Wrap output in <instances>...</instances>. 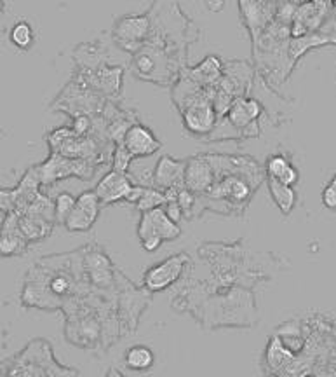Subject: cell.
<instances>
[{
	"label": "cell",
	"mask_w": 336,
	"mask_h": 377,
	"mask_svg": "<svg viewBox=\"0 0 336 377\" xmlns=\"http://www.w3.org/2000/svg\"><path fill=\"white\" fill-rule=\"evenodd\" d=\"M188 262V257L185 253L180 255H173L169 259L162 260V262L156 264L153 267H150L145 272L143 278V287L148 292H162L166 288H169L171 285H175L180 276L183 275L185 264Z\"/></svg>",
	"instance_id": "obj_1"
},
{
	"label": "cell",
	"mask_w": 336,
	"mask_h": 377,
	"mask_svg": "<svg viewBox=\"0 0 336 377\" xmlns=\"http://www.w3.org/2000/svg\"><path fill=\"white\" fill-rule=\"evenodd\" d=\"M181 227L178 225V222L169 218V215L166 213V210L162 206L152 208L148 211H143L140 227H138V236L140 240L148 236H157L162 241H173L176 238L181 236Z\"/></svg>",
	"instance_id": "obj_2"
},
{
	"label": "cell",
	"mask_w": 336,
	"mask_h": 377,
	"mask_svg": "<svg viewBox=\"0 0 336 377\" xmlns=\"http://www.w3.org/2000/svg\"><path fill=\"white\" fill-rule=\"evenodd\" d=\"M99 210H102V203H99L96 192H84L82 196H79L75 199V205H73L72 213L68 215L65 225H67L68 230H73V233H86L98 221Z\"/></svg>",
	"instance_id": "obj_3"
},
{
	"label": "cell",
	"mask_w": 336,
	"mask_h": 377,
	"mask_svg": "<svg viewBox=\"0 0 336 377\" xmlns=\"http://www.w3.org/2000/svg\"><path fill=\"white\" fill-rule=\"evenodd\" d=\"M148 32L150 21L146 16H124L115 23L114 37L119 46L134 53L141 48Z\"/></svg>",
	"instance_id": "obj_4"
},
{
	"label": "cell",
	"mask_w": 336,
	"mask_h": 377,
	"mask_svg": "<svg viewBox=\"0 0 336 377\" xmlns=\"http://www.w3.org/2000/svg\"><path fill=\"white\" fill-rule=\"evenodd\" d=\"M185 128L194 134H207L216 124V110L211 100L206 95L194 100L187 109L183 110Z\"/></svg>",
	"instance_id": "obj_5"
},
{
	"label": "cell",
	"mask_w": 336,
	"mask_h": 377,
	"mask_svg": "<svg viewBox=\"0 0 336 377\" xmlns=\"http://www.w3.org/2000/svg\"><path fill=\"white\" fill-rule=\"evenodd\" d=\"M133 180L121 171H110L107 173L94 188L96 196H98L102 205H112V203H119L122 199H127V196L133 191Z\"/></svg>",
	"instance_id": "obj_6"
},
{
	"label": "cell",
	"mask_w": 336,
	"mask_h": 377,
	"mask_svg": "<svg viewBox=\"0 0 336 377\" xmlns=\"http://www.w3.org/2000/svg\"><path fill=\"white\" fill-rule=\"evenodd\" d=\"M122 145L133 157H148L162 147L156 134L143 124H134L127 128L124 137H122Z\"/></svg>",
	"instance_id": "obj_7"
},
{
	"label": "cell",
	"mask_w": 336,
	"mask_h": 377,
	"mask_svg": "<svg viewBox=\"0 0 336 377\" xmlns=\"http://www.w3.org/2000/svg\"><path fill=\"white\" fill-rule=\"evenodd\" d=\"M215 180V171H212L210 161L206 156L192 157L185 168V187L190 188L192 192H207Z\"/></svg>",
	"instance_id": "obj_8"
},
{
	"label": "cell",
	"mask_w": 336,
	"mask_h": 377,
	"mask_svg": "<svg viewBox=\"0 0 336 377\" xmlns=\"http://www.w3.org/2000/svg\"><path fill=\"white\" fill-rule=\"evenodd\" d=\"M185 168L187 163L183 161H176L168 156L161 157L153 171V187L162 191L169 187H185Z\"/></svg>",
	"instance_id": "obj_9"
},
{
	"label": "cell",
	"mask_w": 336,
	"mask_h": 377,
	"mask_svg": "<svg viewBox=\"0 0 336 377\" xmlns=\"http://www.w3.org/2000/svg\"><path fill=\"white\" fill-rule=\"evenodd\" d=\"M239 6H241L242 18H244L246 25L249 26L251 33L254 38H258L264 26L269 23L270 14H272L270 0H239Z\"/></svg>",
	"instance_id": "obj_10"
},
{
	"label": "cell",
	"mask_w": 336,
	"mask_h": 377,
	"mask_svg": "<svg viewBox=\"0 0 336 377\" xmlns=\"http://www.w3.org/2000/svg\"><path fill=\"white\" fill-rule=\"evenodd\" d=\"M84 168H87L86 161L79 159H70V157L58 156L53 157L49 163H45L44 166L38 168V171L42 173L40 180L42 182H53V180L61 179V176L67 175H80L84 176Z\"/></svg>",
	"instance_id": "obj_11"
},
{
	"label": "cell",
	"mask_w": 336,
	"mask_h": 377,
	"mask_svg": "<svg viewBox=\"0 0 336 377\" xmlns=\"http://www.w3.org/2000/svg\"><path fill=\"white\" fill-rule=\"evenodd\" d=\"M261 114V105L258 100H235L229 109V121L232 126L242 129L249 124V122L256 121Z\"/></svg>",
	"instance_id": "obj_12"
},
{
	"label": "cell",
	"mask_w": 336,
	"mask_h": 377,
	"mask_svg": "<svg viewBox=\"0 0 336 377\" xmlns=\"http://www.w3.org/2000/svg\"><path fill=\"white\" fill-rule=\"evenodd\" d=\"M25 240L19 225L13 224V218L7 221L4 225L2 234H0V253L4 255H13V253H21L25 250Z\"/></svg>",
	"instance_id": "obj_13"
},
{
	"label": "cell",
	"mask_w": 336,
	"mask_h": 377,
	"mask_svg": "<svg viewBox=\"0 0 336 377\" xmlns=\"http://www.w3.org/2000/svg\"><path fill=\"white\" fill-rule=\"evenodd\" d=\"M266 182H269V191H270V196H272L273 203L279 206V210L283 211L284 215L291 213V210L296 205L295 188H293L291 186H286V184L279 182V180L270 179V176L266 179Z\"/></svg>",
	"instance_id": "obj_14"
},
{
	"label": "cell",
	"mask_w": 336,
	"mask_h": 377,
	"mask_svg": "<svg viewBox=\"0 0 336 377\" xmlns=\"http://www.w3.org/2000/svg\"><path fill=\"white\" fill-rule=\"evenodd\" d=\"M124 360H126V365L131 368V371L145 372L153 367V363H156V355H153V351L148 348V346L138 344V346H133V348L127 349Z\"/></svg>",
	"instance_id": "obj_15"
},
{
	"label": "cell",
	"mask_w": 336,
	"mask_h": 377,
	"mask_svg": "<svg viewBox=\"0 0 336 377\" xmlns=\"http://www.w3.org/2000/svg\"><path fill=\"white\" fill-rule=\"evenodd\" d=\"M19 229H21L23 236L28 241L42 240V238H45L51 233V224L44 217L30 213L19 221Z\"/></svg>",
	"instance_id": "obj_16"
},
{
	"label": "cell",
	"mask_w": 336,
	"mask_h": 377,
	"mask_svg": "<svg viewBox=\"0 0 336 377\" xmlns=\"http://www.w3.org/2000/svg\"><path fill=\"white\" fill-rule=\"evenodd\" d=\"M87 271L91 272L92 282L107 287L112 282V267L105 255L102 253H92L87 257Z\"/></svg>",
	"instance_id": "obj_17"
},
{
	"label": "cell",
	"mask_w": 336,
	"mask_h": 377,
	"mask_svg": "<svg viewBox=\"0 0 336 377\" xmlns=\"http://www.w3.org/2000/svg\"><path fill=\"white\" fill-rule=\"evenodd\" d=\"M9 41L13 42L14 48L26 51L36 42V30H33V26L26 19H19V21L14 23L13 28H11Z\"/></svg>",
	"instance_id": "obj_18"
},
{
	"label": "cell",
	"mask_w": 336,
	"mask_h": 377,
	"mask_svg": "<svg viewBox=\"0 0 336 377\" xmlns=\"http://www.w3.org/2000/svg\"><path fill=\"white\" fill-rule=\"evenodd\" d=\"M220 72H222V61L216 56H207L199 67L190 72V77L197 84H212L220 77Z\"/></svg>",
	"instance_id": "obj_19"
},
{
	"label": "cell",
	"mask_w": 336,
	"mask_h": 377,
	"mask_svg": "<svg viewBox=\"0 0 336 377\" xmlns=\"http://www.w3.org/2000/svg\"><path fill=\"white\" fill-rule=\"evenodd\" d=\"M166 203H168V199H166L164 192L157 191L156 187H145L143 188L141 198L136 201V206H138V210L143 213V211H148V210H152V208L162 206V205H166Z\"/></svg>",
	"instance_id": "obj_20"
},
{
	"label": "cell",
	"mask_w": 336,
	"mask_h": 377,
	"mask_svg": "<svg viewBox=\"0 0 336 377\" xmlns=\"http://www.w3.org/2000/svg\"><path fill=\"white\" fill-rule=\"evenodd\" d=\"M75 205V199L70 194H60L56 199V205H54V221L58 224H63L67 222L68 215L72 213V208Z\"/></svg>",
	"instance_id": "obj_21"
},
{
	"label": "cell",
	"mask_w": 336,
	"mask_h": 377,
	"mask_svg": "<svg viewBox=\"0 0 336 377\" xmlns=\"http://www.w3.org/2000/svg\"><path fill=\"white\" fill-rule=\"evenodd\" d=\"M289 359H291V353L286 351L283 344H281V341L277 339V337H273L269 346V363L272 365V367H281V365H284L286 360Z\"/></svg>",
	"instance_id": "obj_22"
},
{
	"label": "cell",
	"mask_w": 336,
	"mask_h": 377,
	"mask_svg": "<svg viewBox=\"0 0 336 377\" xmlns=\"http://www.w3.org/2000/svg\"><path fill=\"white\" fill-rule=\"evenodd\" d=\"M289 164L291 163H289L284 156L277 154V156H272L266 161V173H269L270 179H279Z\"/></svg>",
	"instance_id": "obj_23"
},
{
	"label": "cell",
	"mask_w": 336,
	"mask_h": 377,
	"mask_svg": "<svg viewBox=\"0 0 336 377\" xmlns=\"http://www.w3.org/2000/svg\"><path fill=\"white\" fill-rule=\"evenodd\" d=\"M134 157L131 156L129 151L124 147V145H119L117 151L114 154V170L115 171H121V173H127L129 171V166H131V161H133Z\"/></svg>",
	"instance_id": "obj_24"
},
{
	"label": "cell",
	"mask_w": 336,
	"mask_h": 377,
	"mask_svg": "<svg viewBox=\"0 0 336 377\" xmlns=\"http://www.w3.org/2000/svg\"><path fill=\"white\" fill-rule=\"evenodd\" d=\"M49 288H51V294L54 295H65L72 288V283L70 280L65 278V276H56V278L51 280Z\"/></svg>",
	"instance_id": "obj_25"
},
{
	"label": "cell",
	"mask_w": 336,
	"mask_h": 377,
	"mask_svg": "<svg viewBox=\"0 0 336 377\" xmlns=\"http://www.w3.org/2000/svg\"><path fill=\"white\" fill-rule=\"evenodd\" d=\"M323 205L327 210H336V188L331 184L323 191Z\"/></svg>",
	"instance_id": "obj_26"
},
{
	"label": "cell",
	"mask_w": 336,
	"mask_h": 377,
	"mask_svg": "<svg viewBox=\"0 0 336 377\" xmlns=\"http://www.w3.org/2000/svg\"><path fill=\"white\" fill-rule=\"evenodd\" d=\"M164 210H166V213L169 215V218H173L175 222H180L181 217H183V210H181L180 203L178 201H168L166 203Z\"/></svg>",
	"instance_id": "obj_27"
},
{
	"label": "cell",
	"mask_w": 336,
	"mask_h": 377,
	"mask_svg": "<svg viewBox=\"0 0 336 377\" xmlns=\"http://www.w3.org/2000/svg\"><path fill=\"white\" fill-rule=\"evenodd\" d=\"M89 124H91V122H89V119L86 117V115H80V117H77L75 122H73L72 132L75 134H79V137H84V134L87 133Z\"/></svg>",
	"instance_id": "obj_28"
},
{
	"label": "cell",
	"mask_w": 336,
	"mask_h": 377,
	"mask_svg": "<svg viewBox=\"0 0 336 377\" xmlns=\"http://www.w3.org/2000/svg\"><path fill=\"white\" fill-rule=\"evenodd\" d=\"M227 0H206V7L212 13H220V11L225 9Z\"/></svg>",
	"instance_id": "obj_29"
},
{
	"label": "cell",
	"mask_w": 336,
	"mask_h": 377,
	"mask_svg": "<svg viewBox=\"0 0 336 377\" xmlns=\"http://www.w3.org/2000/svg\"><path fill=\"white\" fill-rule=\"evenodd\" d=\"M330 184H331V186H333V187L336 188V175L333 176V179H331V182H330Z\"/></svg>",
	"instance_id": "obj_30"
},
{
	"label": "cell",
	"mask_w": 336,
	"mask_h": 377,
	"mask_svg": "<svg viewBox=\"0 0 336 377\" xmlns=\"http://www.w3.org/2000/svg\"><path fill=\"white\" fill-rule=\"evenodd\" d=\"M291 2H296V4H307L308 0H291Z\"/></svg>",
	"instance_id": "obj_31"
},
{
	"label": "cell",
	"mask_w": 336,
	"mask_h": 377,
	"mask_svg": "<svg viewBox=\"0 0 336 377\" xmlns=\"http://www.w3.org/2000/svg\"><path fill=\"white\" fill-rule=\"evenodd\" d=\"M2 7H4V6H2V0H0V13H2Z\"/></svg>",
	"instance_id": "obj_32"
},
{
	"label": "cell",
	"mask_w": 336,
	"mask_h": 377,
	"mask_svg": "<svg viewBox=\"0 0 336 377\" xmlns=\"http://www.w3.org/2000/svg\"><path fill=\"white\" fill-rule=\"evenodd\" d=\"M270 2H272V0H270Z\"/></svg>",
	"instance_id": "obj_33"
}]
</instances>
